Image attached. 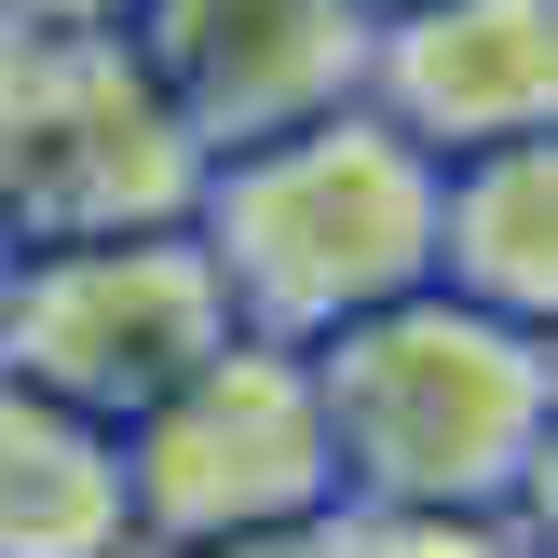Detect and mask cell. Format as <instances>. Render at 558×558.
Instances as JSON below:
<instances>
[{
	"mask_svg": "<svg viewBox=\"0 0 558 558\" xmlns=\"http://www.w3.org/2000/svg\"><path fill=\"white\" fill-rule=\"evenodd\" d=\"M436 287L477 314L558 327V136L436 163Z\"/></svg>",
	"mask_w": 558,
	"mask_h": 558,
	"instance_id": "cell-8",
	"label": "cell"
},
{
	"mask_svg": "<svg viewBox=\"0 0 558 558\" xmlns=\"http://www.w3.org/2000/svg\"><path fill=\"white\" fill-rule=\"evenodd\" d=\"M205 191V136L163 109L123 27H14L0 54V245L163 232Z\"/></svg>",
	"mask_w": 558,
	"mask_h": 558,
	"instance_id": "cell-3",
	"label": "cell"
},
{
	"mask_svg": "<svg viewBox=\"0 0 558 558\" xmlns=\"http://www.w3.org/2000/svg\"><path fill=\"white\" fill-rule=\"evenodd\" d=\"M354 96L436 163L545 136L558 123V0H396V14H368Z\"/></svg>",
	"mask_w": 558,
	"mask_h": 558,
	"instance_id": "cell-7",
	"label": "cell"
},
{
	"mask_svg": "<svg viewBox=\"0 0 558 558\" xmlns=\"http://www.w3.org/2000/svg\"><path fill=\"white\" fill-rule=\"evenodd\" d=\"M0 14H14V27H123L136 0H0Z\"/></svg>",
	"mask_w": 558,
	"mask_h": 558,
	"instance_id": "cell-12",
	"label": "cell"
},
{
	"mask_svg": "<svg viewBox=\"0 0 558 558\" xmlns=\"http://www.w3.org/2000/svg\"><path fill=\"white\" fill-rule=\"evenodd\" d=\"M354 558H545V518H463V505H341Z\"/></svg>",
	"mask_w": 558,
	"mask_h": 558,
	"instance_id": "cell-10",
	"label": "cell"
},
{
	"mask_svg": "<svg viewBox=\"0 0 558 558\" xmlns=\"http://www.w3.org/2000/svg\"><path fill=\"white\" fill-rule=\"evenodd\" d=\"M232 341V300H218L191 218L163 232H82V245H0V368L41 381L54 409L123 436L163 381H191Z\"/></svg>",
	"mask_w": 558,
	"mask_h": 558,
	"instance_id": "cell-5",
	"label": "cell"
},
{
	"mask_svg": "<svg viewBox=\"0 0 558 558\" xmlns=\"http://www.w3.org/2000/svg\"><path fill=\"white\" fill-rule=\"evenodd\" d=\"M314 409L341 505H463L545 518L558 477V354L545 327L477 314L450 287H396L381 314L314 341Z\"/></svg>",
	"mask_w": 558,
	"mask_h": 558,
	"instance_id": "cell-1",
	"label": "cell"
},
{
	"mask_svg": "<svg viewBox=\"0 0 558 558\" xmlns=\"http://www.w3.org/2000/svg\"><path fill=\"white\" fill-rule=\"evenodd\" d=\"M123 41L205 150H245V136H287L314 109H354L368 0H136Z\"/></svg>",
	"mask_w": 558,
	"mask_h": 558,
	"instance_id": "cell-6",
	"label": "cell"
},
{
	"mask_svg": "<svg viewBox=\"0 0 558 558\" xmlns=\"http://www.w3.org/2000/svg\"><path fill=\"white\" fill-rule=\"evenodd\" d=\"M191 558H354V518H341V505H314V518H272V532L191 545Z\"/></svg>",
	"mask_w": 558,
	"mask_h": 558,
	"instance_id": "cell-11",
	"label": "cell"
},
{
	"mask_svg": "<svg viewBox=\"0 0 558 558\" xmlns=\"http://www.w3.org/2000/svg\"><path fill=\"white\" fill-rule=\"evenodd\" d=\"M123 505H136V558H191V545H232V532L341 505L314 354L232 327L191 381H163L123 423Z\"/></svg>",
	"mask_w": 558,
	"mask_h": 558,
	"instance_id": "cell-4",
	"label": "cell"
},
{
	"mask_svg": "<svg viewBox=\"0 0 558 558\" xmlns=\"http://www.w3.org/2000/svg\"><path fill=\"white\" fill-rule=\"evenodd\" d=\"M368 14H396V0H368Z\"/></svg>",
	"mask_w": 558,
	"mask_h": 558,
	"instance_id": "cell-13",
	"label": "cell"
},
{
	"mask_svg": "<svg viewBox=\"0 0 558 558\" xmlns=\"http://www.w3.org/2000/svg\"><path fill=\"white\" fill-rule=\"evenodd\" d=\"M0 558H136L123 436L0 368Z\"/></svg>",
	"mask_w": 558,
	"mask_h": 558,
	"instance_id": "cell-9",
	"label": "cell"
},
{
	"mask_svg": "<svg viewBox=\"0 0 558 558\" xmlns=\"http://www.w3.org/2000/svg\"><path fill=\"white\" fill-rule=\"evenodd\" d=\"M191 245H205L232 327L314 354L327 327L381 314L396 287H436V150H409L368 96L287 136H245V150H205Z\"/></svg>",
	"mask_w": 558,
	"mask_h": 558,
	"instance_id": "cell-2",
	"label": "cell"
}]
</instances>
